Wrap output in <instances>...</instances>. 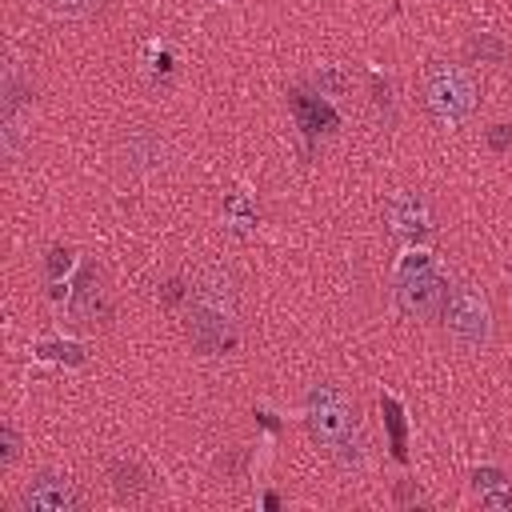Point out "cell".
<instances>
[{
	"label": "cell",
	"mask_w": 512,
	"mask_h": 512,
	"mask_svg": "<svg viewBox=\"0 0 512 512\" xmlns=\"http://www.w3.org/2000/svg\"><path fill=\"white\" fill-rule=\"evenodd\" d=\"M464 52H468V60H476V64H500V60H504V40H500L496 32H476Z\"/></svg>",
	"instance_id": "7c38bea8"
},
{
	"label": "cell",
	"mask_w": 512,
	"mask_h": 512,
	"mask_svg": "<svg viewBox=\"0 0 512 512\" xmlns=\"http://www.w3.org/2000/svg\"><path fill=\"white\" fill-rule=\"evenodd\" d=\"M20 504H24V512H76L84 504V496H80V488H76L72 476H64V472H40L20 492Z\"/></svg>",
	"instance_id": "8992f818"
},
{
	"label": "cell",
	"mask_w": 512,
	"mask_h": 512,
	"mask_svg": "<svg viewBox=\"0 0 512 512\" xmlns=\"http://www.w3.org/2000/svg\"><path fill=\"white\" fill-rule=\"evenodd\" d=\"M108 480H112V492H116L120 500H140V496L148 492V472H144L136 460H112Z\"/></svg>",
	"instance_id": "8fae6325"
},
{
	"label": "cell",
	"mask_w": 512,
	"mask_h": 512,
	"mask_svg": "<svg viewBox=\"0 0 512 512\" xmlns=\"http://www.w3.org/2000/svg\"><path fill=\"white\" fill-rule=\"evenodd\" d=\"M36 356H44V360H64V364H84V348L80 344H40L36 348Z\"/></svg>",
	"instance_id": "9a60e30c"
},
{
	"label": "cell",
	"mask_w": 512,
	"mask_h": 512,
	"mask_svg": "<svg viewBox=\"0 0 512 512\" xmlns=\"http://www.w3.org/2000/svg\"><path fill=\"white\" fill-rule=\"evenodd\" d=\"M472 484H476V492L504 488V472H500V468H476V472H472Z\"/></svg>",
	"instance_id": "e0dca14e"
},
{
	"label": "cell",
	"mask_w": 512,
	"mask_h": 512,
	"mask_svg": "<svg viewBox=\"0 0 512 512\" xmlns=\"http://www.w3.org/2000/svg\"><path fill=\"white\" fill-rule=\"evenodd\" d=\"M28 96H32V88L20 80V72H16V68H8V72H4V116L12 120V112H16Z\"/></svg>",
	"instance_id": "4fadbf2b"
},
{
	"label": "cell",
	"mask_w": 512,
	"mask_h": 512,
	"mask_svg": "<svg viewBox=\"0 0 512 512\" xmlns=\"http://www.w3.org/2000/svg\"><path fill=\"white\" fill-rule=\"evenodd\" d=\"M484 504H488V508H512V492L492 488V492H484Z\"/></svg>",
	"instance_id": "44dd1931"
},
{
	"label": "cell",
	"mask_w": 512,
	"mask_h": 512,
	"mask_svg": "<svg viewBox=\"0 0 512 512\" xmlns=\"http://www.w3.org/2000/svg\"><path fill=\"white\" fill-rule=\"evenodd\" d=\"M180 296H184V284H180V280H168V284H164V300H168V304H176Z\"/></svg>",
	"instance_id": "7402d4cb"
},
{
	"label": "cell",
	"mask_w": 512,
	"mask_h": 512,
	"mask_svg": "<svg viewBox=\"0 0 512 512\" xmlns=\"http://www.w3.org/2000/svg\"><path fill=\"white\" fill-rule=\"evenodd\" d=\"M68 316L76 324H104L108 316V296H104V276L96 264H84L72 292H68Z\"/></svg>",
	"instance_id": "52a82bcc"
},
{
	"label": "cell",
	"mask_w": 512,
	"mask_h": 512,
	"mask_svg": "<svg viewBox=\"0 0 512 512\" xmlns=\"http://www.w3.org/2000/svg\"><path fill=\"white\" fill-rule=\"evenodd\" d=\"M288 100H292V112H296V120H300V128H304L308 136H316V132H332V128L340 124V116L332 112V104H328L324 96H312V92L296 88Z\"/></svg>",
	"instance_id": "9c48e42d"
},
{
	"label": "cell",
	"mask_w": 512,
	"mask_h": 512,
	"mask_svg": "<svg viewBox=\"0 0 512 512\" xmlns=\"http://www.w3.org/2000/svg\"><path fill=\"white\" fill-rule=\"evenodd\" d=\"M44 268H48V276H52V280H60V276L72 268V252H68V248H52V252H48V260H44Z\"/></svg>",
	"instance_id": "2e32d148"
},
{
	"label": "cell",
	"mask_w": 512,
	"mask_h": 512,
	"mask_svg": "<svg viewBox=\"0 0 512 512\" xmlns=\"http://www.w3.org/2000/svg\"><path fill=\"white\" fill-rule=\"evenodd\" d=\"M16 444H20V440H16V432H12V428H0V464H4V468L16 460V452H20Z\"/></svg>",
	"instance_id": "ac0fdd59"
},
{
	"label": "cell",
	"mask_w": 512,
	"mask_h": 512,
	"mask_svg": "<svg viewBox=\"0 0 512 512\" xmlns=\"http://www.w3.org/2000/svg\"><path fill=\"white\" fill-rule=\"evenodd\" d=\"M424 108L432 112V120L456 128L472 116L476 108V84L464 68H452V64H436L428 68L424 76Z\"/></svg>",
	"instance_id": "7a4b0ae2"
},
{
	"label": "cell",
	"mask_w": 512,
	"mask_h": 512,
	"mask_svg": "<svg viewBox=\"0 0 512 512\" xmlns=\"http://www.w3.org/2000/svg\"><path fill=\"white\" fill-rule=\"evenodd\" d=\"M384 424H388V436H392V456L404 460V416H400V404L392 396H384Z\"/></svg>",
	"instance_id": "5bb4252c"
},
{
	"label": "cell",
	"mask_w": 512,
	"mask_h": 512,
	"mask_svg": "<svg viewBox=\"0 0 512 512\" xmlns=\"http://www.w3.org/2000/svg\"><path fill=\"white\" fill-rule=\"evenodd\" d=\"M440 320H444L448 336H452L460 348H468V352L484 348L488 336H492V308H488V300H484L476 288H468V284H456V288L448 292Z\"/></svg>",
	"instance_id": "277c9868"
},
{
	"label": "cell",
	"mask_w": 512,
	"mask_h": 512,
	"mask_svg": "<svg viewBox=\"0 0 512 512\" xmlns=\"http://www.w3.org/2000/svg\"><path fill=\"white\" fill-rule=\"evenodd\" d=\"M488 148H492V152L512 148V128H508V124H492V132H488Z\"/></svg>",
	"instance_id": "d6986e66"
},
{
	"label": "cell",
	"mask_w": 512,
	"mask_h": 512,
	"mask_svg": "<svg viewBox=\"0 0 512 512\" xmlns=\"http://www.w3.org/2000/svg\"><path fill=\"white\" fill-rule=\"evenodd\" d=\"M304 420H308V436L324 448H340L356 432V408L336 384H316L308 392Z\"/></svg>",
	"instance_id": "3957f363"
},
{
	"label": "cell",
	"mask_w": 512,
	"mask_h": 512,
	"mask_svg": "<svg viewBox=\"0 0 512 512\" xmlns=\"http://www.w3.org/2000/svg\"><path fill=\"white\" fill-rule=\"evenodd\" d=\"M396 300L408 316H420V320H432L444 312V300H448V284L432 272V264L420 256V260H408L404 272H400V284H396Z\"/></svg>",
	"instance_id": "5b68a950"
},
{
	"label": "cell",
	"mask_w": 512,
	"mask_h": 512,
	"mask_svg": "<svg viewBox=\"0 0 512 512\" xmlns=\"http://www.w3.org/2000/svg\"><path fill=\"white\" fill-rule=\"evenodd\" d=\"M56 8L68 12V16H88V12L100 8V0H56Z\"/></svg>",
	"instance_id": "ffe728a7"
},
{
	"label": "cell",
	"mask_w": 512,
	"mask_h": 512,
	"mask_svg": "<svg viewBox=\"0 0 512 512\" xmlns=\"http://www.w3.org/2000/svg\"><path fill=\"white\" fill-rule=\"evenodd\" d=\"M388 228L404 240V244H420L428 232H432V216H428V204L420 192H400L392 204H388Z\"/></svg>",
	"instance_id": "ba28073f"
},
{
	"label": "cell",
	"mask_w": 512,
	"mask_h": 512,
	"mask_svg": "<svg viewBox=\"0 0 512 512\" xmlns=\"http://www.w3.org/2000/svg\"><path fill=\"white\" fill-rule=\"evenodd\" d=\"M192 316H188V332L192 344L204 356H224L236 348V288L220 268H208L196 284H192Z\"/></svg>",
	"instance_id": "6da1fadb"
},
{
	"label": "cell",
	"mask_w": 512,
	"mask_h": 512,
	"mask_svg": "<svg viewBox=\"0 0 512 512\" xmlns=\"http://www.w3.org/2000/svg\"><path fill=\"white\" fill-rule=\"evenodd\" d=\"M124 156H128V168H156L164 164V140L148 128H132L124 140Z\"/></svg>",
	"instance_id": "30bf717a"
}]
</instances>
